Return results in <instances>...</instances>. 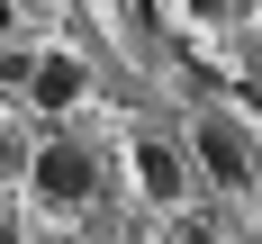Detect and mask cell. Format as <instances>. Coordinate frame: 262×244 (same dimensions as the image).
Segmentation results:
<instances>
[{"mask_svg": "<svg viewBox=\"0 0 262 244\" xmlns=\"http://www.w3.org/2000/svg\"><path fill=\"white\" fill-rule=\"evenodd\" d=\"M27 181H36V199H46V208H81V199L100 190V163L81 154L73 136H54V145H36V163H27Z\"/></svg>", "mask_w": 262, "mask_h": 244, "instance_id": "6da1fadb", "label": "cell"}, {"mask_svg": "<svg viewBox=\"0 0 262 244\" xmlns=\"http://www.w3.org/2000/svg\"><path fill=\"white\" fill-rule=\"evenodd\" d=\"M199 172H208L217 190H244L253 181V136H244L235 118H199Z\"/></svg>", "mask_w": 262, "mask_h": 244, "instance_id": "7a4b0ae2", "label": "cell"}, {"mask_svg": "<svg viewBox=\"0 0 262 244\" xmlns=\"http://www.w3.org/2000/svg\"><path fill=\"white\" fill-rule=\"evenodd\" d=\"M136 181H145V199H181V190H190V163H181V145L145 136V145H136Z\"/></svg>", "mask_w": 262, "mask_h": 244, "instance_id": "3957f363", "label": "cell"}, {"mask_svg": "<svg viewBox=\"0 0 262 244\" xmlns=\"http://www.w3.org/2000/svg\"><path fill=\"white\" fill-rule=\"evenodd\" d=\"M81 91H91V73H81L73 54H46V63L27 73V100H36V108H73Z\"/></svg>", "mask_w": 262, "mask_h": 244, "instance_id": "277c9868", "label": "cell"}, {"mask_svg": "<svg viewBox=\"0 0 262 244\" xmlns=\"http://www.w3.org/2000/svg\"><path fill=\"white\" fill-rule=\"evenodd\" d=\"M0 244H18V226H0Z\"/></svg>", "mask_w": 262, "mask_h": 244, "instance_id": "5b68a950", "label": "cell"}, {"mask_svg": "<svg viewBox=\"0 0 262 244\" xmlns=\"http://www.w3.org/2000/svg\"><path fill=\"white\" fill-rule=\"evenodd\" d=\"M253 181H262V145H253Z\"/></svg>", "mask_w": 262, "mask_h": 244, "instance_id": "8992f818", "label": "cell"}, {"mask_svg": "<svg viewBox=\"0 0 262 244\" xmlns=\"http://www.w3.org/2000/svg\"><path fill=\"white\" fill-rule=\"evenodd\" d=\"M0 27H9V0H0Z\"/></svg>", "mask_w": 262, "mask_h": 244, "instance_id": "52a82bcc", "label": "cell"}]
</instances>
